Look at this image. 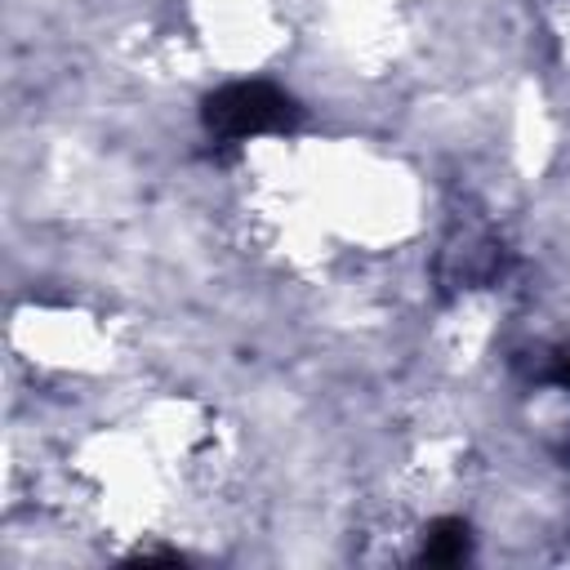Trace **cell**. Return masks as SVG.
<instances>
[{
  "instance_id": "6da1fadb",
  "label": "cell",
  "mask_w": 570,
  "mask_h": 570,
  "mask_svg": "<svg viewBox=\"0 0 570 570\" xmlns=\"http://www.w3.org/2000/svg\"><path fill=\"white\" fill-rule=\"evenodd\" d=\"M200 116H205L209 134L240 142V138H254L267 129H289L298 120V102L267 80H236V85H223L218 94H209Z\"/></svg>"
},
{
  "instance_id": "7a4b0ae2",
  "label": "cell",
  "mask_w": 570,
  "mask_h": 570,
  "mask_svg": "<svg viewBox=\"0 0 570 570\" xmlns=\"http://www.w3.org/2000/svg\"><path fill=\"white\" fill-rule=\"evenodd\" d=\"M468 548H472L468 525L454 521V517H445V521H436V525L428 530V539H423V561H441V566H450V561H463Z\"/></svg>"
},
{
  "instance_id": "3957f363",
  "label": "cell",
  "mask_w": 570,
  "mask_h": 570,
  "mask_svg": "<svg viewBox=\"0 0 570 570\" xmlns=\"http://www.w3.org/2000/svg\"><path fill=\"white\" fill-rule=\"evenodd\" d=\"M552 379H557V383H566V387H570V352H566V356H561V361H557V370H552Z\"/></svg>"
}]
</instances>
